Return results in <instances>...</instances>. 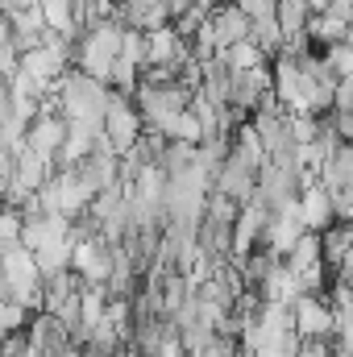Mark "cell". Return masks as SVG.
Returning a JSON list of instances; mask_svg holds the SVG:
<instances>
[{"mask_svg":"<svg viewBox=\"0 0 353 357\" xmlns=\"http://www.w3.org/2000/svg\"><path fill=\"white\" fill-rule=\"evenodd\" d=\"M50 100H54L59 116H67V125H96V129H104V116H108V104H112V88L71 67L54 84Z\"/></svg>","mask_w":353,"mask_h":357,"instance_id":"1","label":"cell"},{"mask_svg":"<svg viewBox=\"0 0 353 357\" xmlns=\"http://www.w3.org/2000/svg\"><path fill=\"white\" fill-rule=\"evenodd\" d=\"M121 50H125V21H100V25L84 29V38L71 46V67L112 88Z\"/></svg>","mask_w":353,"mask_h":357,"instance_id":"2","label":"cell"},{"mask_svg":"<svg viewBox=\"0 0 353 357\" xmlns=\"http://www.w3.org/2000/svg\"><path fill=\"white\" fill-rule=\"evenodd\" d=\"M104 137L112 142V150L121 158L133 154L142 146V137H146V116H142L137 100L117 88H112V104H108V116H104Z\"/></svg>","mask_w":353,"mask_h":357,"instance_id":"3","label":"cell"},{"mask_svg":"<svg viewBox=\"0 0 353 357\" xmlns=\"http://www.w3.org/2000/svg\"><path fill=\"white\" fill-rule=\"evenodd\" d=\"M291 320H295V337L299 341H324V345H333V337H337V312H333L329 295H303L291 307Z\"/></svg>","mask_w":353,"mask_h":357,"instance_id":"4","label":"cell"},{"mask_svg":"<svg viewBox=\"0 0 353 357\" xmlns=\"http://www.w3.org/2000/svg\"><path fill=\"white\" fill-rule=\"evenodd\" d=\"M299 216H303L308 233H329V229L341 220V212H337V199H333V191H329L320 178L303 183V191H299Z\"/></svg>","mask_w":353,"mask_h":357,"instance_id":"5","label":"cell"},{"mask_svg":"<svg viewBox=\"0 0 353 357\" xmlns=\"http://www.w3.org/2000/svg\"><path fill=\"white\" fill-rule=\"evenodd\" d=\"M258 175H262L258 167H250L246 158L229 154V162H225V167H220V175H216V191H220V195H229L233 204H241V208H246V204L258 195Z\"/></svg>","mask_w":353,"mask_h":357,"instance_id":"6","label":"cell"},{"mask_svg":"<svg viewBox=\"0 0 353 357\" xmlns=\"http://www.w3.org/2000/svg\"><path fill=\"white\" fill-rule=\"evenodd\" d=\"M67 133H71V125H67V116H59V112H42L33 125H29V137H25V146L33 150V154H42V158H59L63 154V146H67Z\"/></svg>","mask_w":353,"mask_h":357,"instance_id":"7","label":"cell"},{"mask_svg":"<svg viewBox=\"0 0 353 357\" xmlns=\"http://www.w3.org/2000/svg\"><path fill=\"white\" fill-rule=\"evenodd\" d=\"M212 29H216V42H220V54L254 38V21L246 17V8H241L237 0H233V4H216V8H212Z\"/></svg>","mask_w":353,"mask_h":357,"instance_id":"8","label":"cell"},{"mask_svg":"<svg viewBox=\"0 0 353 357\" xmlns=\"http://www.w3.org/2000/svg\"><path fill=\"white\" fill-rule=\"evenodd\" d=\"M320 245H324V266L337 274L345 266V258L353 254V225L350 220H337L329 233H320Z\"/></svg>","mask_w":353,"mask_h":357,"instance_id":"9","label":"cell"},{"mask_svg":"<svg viewBox=\"0 0 353 357\" xmlns=\"http://www.w3.org/2000/svg\"><path fill=\"white\" fill-rule=\"evenodd\" d=\"M220 59H225V63H229V71H237V75L258 71V67H270V59L262 54V46H254V38H250V42H241V46H233V50H225Z\"/></svg>","mask_w":353,"mask_h":357,"instance_id":"10","label":"cell"},{"mask_svg":"<svg viewBox=\"0 0 353 357\" xmlns=\"http://www.w3.org/2000/svg\"><path fill=\"white\" fill-rule=\"evenodd\" d=\"M320 54H324L329 71L337 75V84H345V79H353V42H341V46H329V50H320Z\"/></svg>","mask_w":353,"mask_h":357,"instance_id":"11","label":"cell"},{"mask_svg":"<svg viewBox=\"0 0 353 357\" xmlns=\"http://www.w3.org/2000/svg\"><path fill=\"white\" fill-rule=\"evenodd\" d=\"M237 4H241L246 17L258 25V21H274V17H278V4H283V0H237Z\"/></svg>","mask_w":353,"mask_h":357,"instance_id":"12","label":"cell"},{"mask_svg":"<svg viewBox=\"0 0 353 357\" xmlns=\"http://www.w3.org/2000/svg\"><path fill=\"white\" fill-rule=\"evenodd\" d=\"M154 357H191V354H187V345L179 341V333H171V337L158 345V354H154Z\"/></svg>","mask_w":353,"mask_h":357,"instance_id":"13","label":"cell"},{"mask_svg":"<svg viewBox=\"0 0 353 357\" xmlns=\"http://www.w3.org/2000/svg\"><path fill=\"white\" fill-rule=\"evenodd\" d=\"M337 0H312V13H324V8H333Z\"/></svg>","mask_w":353,"mask_h":357,"instance_id":"14","label":"cell"},{"mask_svg":"<svg viewBox=\"0 0 353 357\" xmlns=\"http://www.w3.org/2000/svg\"><path fill=\"white\" fill-rule=\"evenodd\" d=\"M191 357H212V354H191Z\"/></svg>","mask_w":353,"mask_h":357,"instance_id":"15","label":"cell"}]
</instances>
